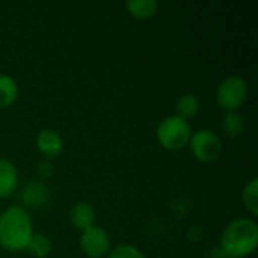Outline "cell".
<instances>
[{
    "label": "cell",
    "instance_id": "1",
    "mask_svg": "<svg viewBox=\"0 0 258 258\" xmlns=\"http://www.w3.org/2000/svg\"><path fill=\"white\" fill-rule=\"evenodd\" d=\"M33 236V222L24 207L12 206L0 213V248L9 252L26 251Z\"/></svg>",
    "mask_w": 258,
    "mask_h": 258
},
{
    "label": "cell",
    "instance_id": "2",
    "mask_svg": "<svg viewBox=\"0 0 258 258\" xmlns=\"http://www.w3.org/2000/svg\"><path fill=\"white\" fill-rule=\"evenodd\" d=\"M258 245V225L255 221L240 218L231 221L221 236V249L228 258L251 255Z\"/></svg>",
    "mask_w": 258,
    "mask_h": 258
},
{
    "label": "cell",
    "instance_id": "3",
    "mask_svg": "<svg viewBox=\"0 0 258 258\" xmlns=\"http://www.w3.org/2000/svg\"><path fill=\"white\" fill-rule=\"evenodd\" d=\"M192 133L194 132L189 121L181 119L177 115H169L163 118L156 128L157 142L162 145V148L168 151L183 150L186 145H189Z\"/></svg>",
    "mask_w": 258,
    "mask_h": 258
},
{
    "label": "cell",
    "instance_id": "4",
    "mask_svg": "<svg viewBox=\"0 0 258 258\" xmlns=\"http://www.w3.org/2000/svg\"><path fill=\"white\" fill-rule=\"evenodd\" d=\"M248 98V83L240 76L225 77L216 89V103L225 112H236Z\"/></svg>",
    "mask_w": 258,
    "mask_h": 258
},
{
    "label": "cell",
    "instance_id": "5",
    "mask_svg": "<svg viewBox=\"0 0 258 258\" xmlns=\"http://www.w3.org/2000/svg\"><path fill=\"white\" fill-rule=\"evenodd\" d=\"M189 148L192 156L203 163H213L224 153V147L219 135L209 128H201L192 133L189 141Z\"/></svg>",
    "mask_w": 258,
    "mask_h": 258
},
{
    "label": "cell",
    "instance_id": "6",
    "mask_svg": "<svg viewBox=\"0 0 258 258\" xmlns=\"http://www.w3.org/2000/svg\"><path fill=\"white\" fill-rule=\"evenodd\" d=\"M80 248L89 258L106 257L110 252V236L104 228L92 225L82 231Z\"/></svg>",
    "mask_w": 258,
    "mask_h": 258
},
{
    "label": "cell",
    "instance_id": "7",
    "mask_svg": "<svg viewBox=\"0 0 258 258\" xmlns=\"http://www.w3.org/2000/svg\"><path fill=\"white\" fill-rule=\"evenodd\" d=\"M36 148L47 159H54L63 151V139L53 128H44L36 135Z\"/></svg>",
    "mask_w": 258,
    "mask_h": 258
},
{
    "label": "cell",
    "instance_id": "8",
    "mask_svg": "<svg viewBox=\"0 0 258 258\" xmlns=\"http://www.w3.org/2000/svg\"><path fill=\"white\" fill-rule=\"evenodd\" d=\"M95 209L88 201H77L70 209V222L79 231L95 225Z\"/></svg>",
    "mask_w": 258,
    "mask_h": 258
},
{
    "label": "cell",
    "instance_id": "9",
    "mask_svg": "<svg viewBox=\"0 0 258 258\" xmlns=\"http://www.w3.org/2000/svg\"><path fill=\"white\" fill-rule=\"evenodd\" d=\"M18 184V172L15 165L8 159H0V198L11 197Z\"/></svg>",
    "mask_w": 258,
    "mask_h": 258
},
{
    "label": "cell",
    "instance_id": "10",
    "mask_svg": "<svg viewBox=\"0 0 258 258\" xmlns=\"http://www.w3.org/2000/svg\"><path fill=\"white\" fill-rule=\"evenodd\" d=\"M21 200L29 207H42V206H45L48 203L50 192H48V189H47V186L44 183L32 181L23 189Z\"/></svg>",
    "mask_w": 258,
    "mask_h": 258
},
{
    "label": "cell",
    "instance_id": "11",
    "mask_svg": "<svg viewBox=\"0 0 258 258\" xmlns=\"http://www.w3.org/2000/svg\"><path fill=\"white\" fill-rule=\"evenodd\" d=\"M127 12L138 20H148L156 15L159 3L156 0H130L125 3Z\"/></svg>",
    "mask_w": 258,
    "mask_h": 258
},
{
    "label": "cell",
    "instance_id": "12",
    "mask_svg": "<svg viewBox=\"0 0 258 258\" xmlns=\"http://www.w3.org/2000/svg\"><path fill=\"white\" fill-rule=\"evenodd\" d=\"M200 112V100L194 94H181L175 101V115L181 119H190Z\"/></svg>",
    "mask_w": 258,
    "mask_h": 258
},
{
    "label": "cell",
    "instance_id": "13",
    "mask_svg": "<svg viewBox=\"0 0 258 258\" xmlns=\"http://www.w3.org/2000/svg\"><path fill=\"white\" fill-rule=\"evenodd\" d=\"M246 128V121L243 115L236 110V112H225L222 118V130L225 132L227 136L230 138H239L243 135Z\"/></svg>",
    "mask_w": 258,
    "mask_h": 258
},
{
    "label": "cell",
    "instance_id": "14",
    "mask_svg": "<svg viewBox=\"0 0 258 258\" xmlns=\"http://www.w3.org/2000/svg\"><path fill=\"white\" fill-rule=\"evenodd\" d=\"M18 97V85L14 77L0 73V109L9 107Z\"/></svg>",
    "mask_w": 258,
    "mask_h": 258
},
{
    "label": "cell",
    "instance_id": "15",
    "mask_svg": "<svg viewBox=\"0 0 258 258\" xmlns=\"http://www.w3.org/2000/svg\"><path fill=\"white\" fill-rule=\"evenodd\" d=\"M53 249V243L51 239L45 234L41 233H33V236L30 237L27 251L35 258H47L50 255Z\"/></svg>",
    "mask_w": 258,
    "mask_h": 258
},
{
    "label": "cell",
    "instance_id": "16",
    "mask_svg": "<svg viewBox=\"0 0 258 258\" xmlns=\"http://www.w3.org/2000/svg\"><path fill=\"white\" fill-rule=\"evenodd\" d=\"M242 201H243V206L246 207V210L252 215V216H257L258 215V178L254 177L251 178L243 190H242Z\"/></svg>",
    "mask_w": 258,
    "mask_h": 258
},
{
    "label": "cell",
    "instance_id": "17",
    "mask_svg": "<svg viewBox=\"0 0 258 258\" xmlns=\"http://www.w3.org/2000/svg\"><path fill=\"white\" fill-rule=\"evenodd\" d=\"M107 258H145V255L133 245H118L116 248L110 249Z\"/></svg>",
    "mask_w": 258,
    "mask_h": 258
},
{
    "label": "cell",
    "instance_id": "18",
    "mask_svg": "<svg viewBox=\"0 0 258 258\" xmlns=\"http://www.w3.org/2000/svg\"><path fill=\"white\" fill-rule=\"evenodd\" d=\"M225 258H228V257H225Z\"/></svg>",
    "mask_w": 258,
    "mask_h": 258
}]
</instances>
